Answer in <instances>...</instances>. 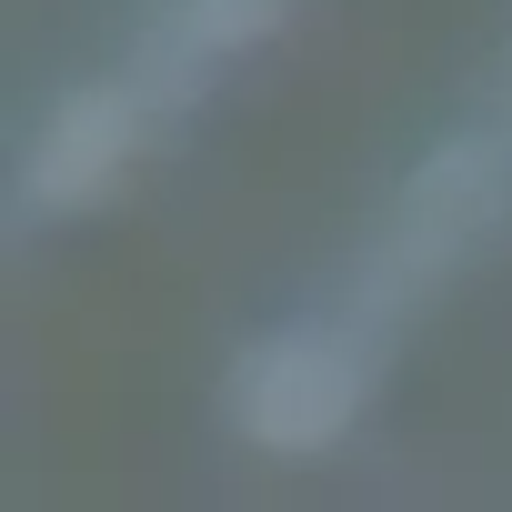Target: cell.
<instances>
[{
  "instance_id": "obj_1",
  "label": "cell",
  "mask_w": 512,
  "mask_h": 512,
  "mask_svg": "<svg viewBox=\"0 0 512 512\" xmlns=\"http://www.w3.org/2000/svg\"><path fill=\"white\" fill-rule=\"evenodd\" d=\"M342 412H352V362H342L332 342H282V352L251 362V382H241V422L262 432L272 452L332 442Z\"/></svg>"
},
{
  "instance_id": "obj_4",
  "label": "cell",
  "mask_w": 512,
  "mask_h": 512,
  "mask_svg": "<svg viewBox=\"0 0 512 512\" xmlns=\"http://www.w3.org/2000/svg\"><path fill=\"white\" fill-rule=\"evenodd\" d=\"M262 11H272V0H201V11H191V31H201V41H241Z\"/></svg>"
},
{
  "instance_id": "obj_2",
  "label": "cell",
  "mask_w": 512,
  "mask_h": 512,
  "mask_svg": "<svg viewBox=\"0 0 512 512\" xmlns=\"http://www.w3.org/2000/svg\"><path fill=\"white\" fill-rule=\"evenodd\" d=\"M111 151H121V101H71L61 121H51V141H41V201H81L101 171H111Z\"/></svg>"
},
{
  "instance_id": "obj_3",
  "label": "cell",
  "mask_w": 512,
  "mask_h": 512,
  "mask_svg": "<svg viewBox=\"0 0 512 512\" xmlns=\"http://www.w3.org/2000/svg\"><path fill=\"white\" fill-rule=\"evenodd\" d=\"M482 191H492V161H482V151H452V161L412 191V231H402V251H412V262H422V251H442V241L482 211Z\"/></svg>"
}]
</instances>
